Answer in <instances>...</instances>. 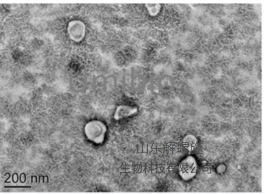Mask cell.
Wrapping results in <instances>:
<instances>
[{"label": "cell", "mask_w": 265, "mask_h": 194, "mask_svg": "<svg viewBox=\"0 0 265 194\" xmlns=\"http://www.w3.org/2000/svg\"><path fill=\"white\" fill-rule=\"evenodd\" d=\"M197 170V163L192 157H188L182 161L179 167V174L185 180L192 178L196 174Z\"/></svg>", "instance_id": "1"}, {"label": "cell", "mask_w": 265, "mask_h": 194, "mask_svg": "<svg viewBox=\"0 0 265 194\" xmlns=\"http://www.w3.org/2000/svg\"><path fill=\"white\" fill-rule=\"evenodd\" d=\"M184 148L187 150L191 151L195 148L197 145V139L193 135H188L184 137L183 141Z\"/></svg>", "instance_id": "2"}]
</instances>
